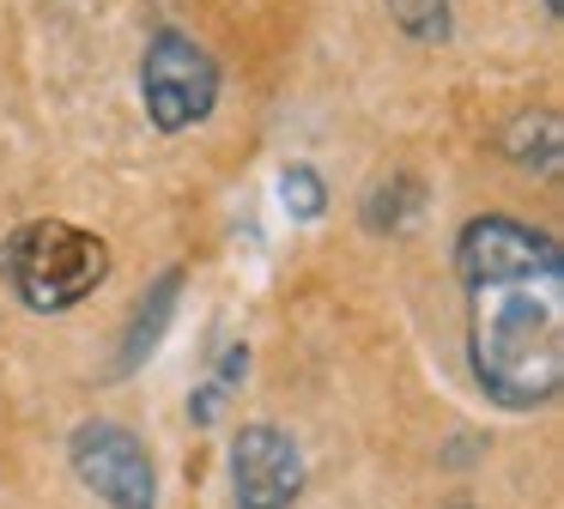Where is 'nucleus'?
I'll use <instances>...</instances> for the list:
<instances>
[{
  "instance_id": "obj_1",
  "label": "nucleus",
  "mask_w": 564,
  "mask_h": 509,
  "mask_svg": "<svg viewBox=\"0 0 564 509\" xmlns=\"http://www.w3.org/2000/svg\"><path fill=\"white\" fill-rule=\"evenodd\" d=\"M467 285V364L491 407L534 412L564 388V249L516 213H479L455 237Z\"/></svg>"
},
{
  "instance_id": "obj_2",
  "label": "nucleus",
  "mask_w": 564,
  "mask_h": 509,
  "mask_svg": "<svg viewBox=\"0 0 564 509\" xmlns=\"http://www.w3.org/2000/svg\"><path fill=\"white\" fill-rule=\"evenodd\" d=\"M0 279L31 315H62L110 279V242L67 218H25L0 249Z\"/></svg>"
},
{
  "instance_id": "obj_3",
  "label": "nucleus",
  "mask_w": 564,
  "mask_h": 509,
  "mask_svg": "<svg viewBox=\"0 0 564 509\" xmlns=\"http://www.w3.org/2000/svg\"><path fill=\"white\" fill-rule=\"evenodd\" d=\"M140 104H147V121L159 133L200 128L219 104V61L188 31L164 24L147 36V55H140Z\"/></svg>"
},
{
  "instance_id": "obj_4",
  "label": "nucleus",
  "mask_w": 564,
  "mask_h": 509,
  "mask_svg": "<svg viewBox=\"0 0 564 509\" xmlns=\"http://www.w3.org/2000/svg\"><path fill=\"white\" fill-rule=\"evenodd\" d=\"M79 485L110 509H152L159 503V473H152V448L140 443L128 424L116 419H86L67 443Z\"/></svg>"
},
{
  "instance_id": "obj_5",
  "label": "nucleus",
  "mask_w": 564,
  "mask_h": 509,
  "mask_svg": "<svg viewBox=\"0 0 564 509\" xmlns=\"http://www.w3.org/2000/svg\"><path fill=\"white\" fill-rule=\"evenodd\" d=\"M304 491V448L273 424H243L231 436V497L237 509H292Z\"/></svg>"
},
{
  "instance_id": "obj_6",
  "label": "nucleus",
  "mask_w": 564,
  "mask_h": 509,
  "mask_svg": "<svg viewBox=\"0 0 564 509\" xmlns=\"http://www.w3.org/2000/svg\"><path fill=\"white\" fill-rule=\"evenodd\" d=\"M176 297H183V267H164V273L152 279V291L134 303V322H128V334H122V351H116V370H122V376L140 370V358L159 346V334L171 327Z\"/></svg>"
},
{
  "instance_id": "obj_7",
  "label": "nucleus",
  "mask_w": 564,
  "mask_h": 509,
  "mask_svg": "<svg viewBox=\"0 0 564 509\" xmlns=\"http://www.w3.org/2000/svg\"><path fill=\"white\" fill-rule=\"evenodd\" d=\"M558 152H564V133H558V116H516L510 133H503V158L528 176H558Z\"/></svg>"
},
{
  "instance_id": "obj_8",
  "label": "nucleus",
  "mask_w": 564,
  "mask_h": 509,
  "mask_svg": "<svg viewBox=\"0 0 564 509\" xmlns=\"http://www.w3.org/2000/svg\"><path fill=\"white\" fill-rule=\"evenodd\" d=\"M413 218H419V182L389 176L365 194V225L370 230H406Z\"/></svg>"
},
{
  "instance_id": "obj_9",
  "label": "nucleus",
  "mask_w": 564,
  "mask_h": 509,
  "mask_svg": "<svg viewBox=\"0 0 564 509\" xmlns=\"http://www.w3.org/2000/svg\"><path fill=\"white\" fill-rule=\"evenodd\" d=\"M280 201H285V213L304 218V225L328 213V188H322L316 164H285L280 170Z\"/></svg>"
},
{
  "instance_id": "obj_10",
  "label": "nucleus",
  "mask_w": 564,
  "mask_h": 509,
  "mask_svg": "<svg viewBox=\"0 0 564 509\" xmlns=\"http://www.w3.org/2000/svg\"><path fill=\"white\" fill-rule=\"evenodd\" d=\"M389 19L413 43H443L449 36V0H389Z\"/></svg>"
},
{
  "instance_id": "obj_11",
  "label": "nucleus",
  "mask_w": 564,
  "mask_h": 509,
  "mask_svg": "<svg viewBox=\"0 0 564 509\" xmlns=\"http://www.w3.org/2000/svg\"><path fill=\"white\" fill-rule=\"evenodd\" d=\"M249 376V346H225L219 351V388H237Z\"/></svg>"
},
{
  "instance_id": "obj_12",
  "label": "nucleus",
  "mask_w": 564,
  "mask_h": 509,
  "mask_svg": "<svg viewBox=\"0 0 564 509\" xmlns=\"http://www.w3.org/2000/svg\"><path fill=\"white\" fill-rule=\"evenodd\" d=\"M219 400H225L219 382L200 388V394H188V419H195V424H213V419H219Z\"/></svg>"
},
{
  "instance_id": "obj_13",
  "label": "nucleus",
  "mask_w": 564,
  "mask_h": 509,
  "mask_svg": "<svg viewBox=\"0 0 564 509\" xmlns=\"http://www.w3.org/2000/svg\"><path fill=\"white\" fill-rule=\"evenodd\" d=\"M455 509H474V503H455Z\"/></svg>"
}]
</instances>
